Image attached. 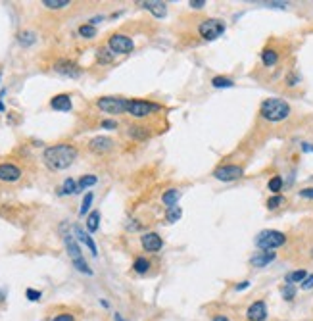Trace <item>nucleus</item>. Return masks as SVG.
I'll return each instance as SVG.
<instances>
[{
  "instance_id": "nucleus-1",
  "label": "nucleus",
  "mask_w": 313,
  "mask_h": 321,
  "mask_svg": "<svg viewBox=\"0 0 313 321\" xmlns=\"http://www.w3.org/2000/svg\"><path fill=\"white\" fill-rule=\"evenodd\" d=\"M79 152L73 144H54L48 146L45 152H43V160L45 165L52 171H62V169H67L73 161L77 160Z\"/></svg>"
},
{
  "instance_id": "nucleus-2",
  "label": "nucleus",
  "mask_w": 313,
  "mask_h": 321,
  "mask_svg": "<svg viewBox=\"0 0 313 321\" xmlns=\"http://www.w3.org/2000/svg\"><path fill=\"white\" fill-rule=\"evenodd\" d=\"M260 113L265 121L279 123V121H284L290 115V104L282 98H267V100L261 102Z\"/></svg>"
},
{
  "instance_id": "nucleus-3",
  "label": "nucleus",
  "mask_w": 313,
  "mask_h": 321,
  "mask_svg": "<svg viewBox=\"0 0 313 321\" xmlns=\"http://www.w3.org/2000/svg\"><path fill=\"white\" fill-rule=\"evenodd\" d=\"M63 244H65V250H67V256L71 258V262H73V266L77 271H81V273H85V275H93V269L89 268V264L85 262V258H83V252H81V248H79V244L75 242V239L67 233V235H63Z\"/></svg>"
},
{
  "instance_id": "nucleus-4",
  "label": "nucleus",
  "mask_w": 313,
  "mask_h": 321,
  "mask_svg": "<svg viewBox=\"0 0 313 321\" xmlns=\"http://www.w3.org/2000/svg\"><path fill=\"white\" fill-rule=\"evenodd\" d=\"M286 242V235L277 229H265L256 237V246L260 250H275Z\"/></svg>"
},
{
  "instance_id": "nucleus-5",
  "label": "nucleus",
  "mask_w": 313,
  "mask_h": 321,
  "mask_svg": "<svg viewBox=\"0 0 313 321\" xmlns=\"http://www.w3.org/2000/svg\"><path fill=\"white\" fill-rule=\"evenodd\" d=\"M227 25L223 19H217V17H211V19H204L200 25H198V35L204 39V41H215L219 39L223 33H225Z\"/></svg>"
},
{
  "instance_id": "nucleus-6",
  "label": "nucleus",
  "mask_w": 313,
  "mask_h": 321,
  "mask_svg": "<svg viewBox=\"0 0 313 321\" xmlns=\"http://www.w3.org/2000/svg\"><path fill=\"white\" fill-rule=\"evenodd\" d=\"M156 112H161V104L150 102V100H127V112L133 117H148Z\"/></svg>"
},
{
  "instance_id": "nucleus-7",
  "label": "nucleus",
  "mask_w": 313,
  "mask_h": 321,
  "mask_svg": "<svg viewBox=\"0 0 313 321\" xmlns=\"http://www.w3.org/2000/svg\"><path fill=\"white\" fill-rule=\"evenodd\" d=\"M96 106L108 115H119V113L127 112V100L119 98V96H102L96 100Z\"/></svg>"
},
{
  "instance_id": "nucleus-8",
  "label": "nucleus",
  "mask_w": 313,
  "mask_h": 321,
  "mask_svg": "<svg viewBox=\"0 0 313 321\" xmlns=\"http://www.w3.org/2000/svg\"><path fill=\"white\" fill-rule=\"evenodd\" d=\"M244 175V169L236 163H225V165H219L213 169V177L217 181H223V183H231V181H236Z\"/></svg>"
},
{
  "instance_id": "nucleus-9",
  "label": "nucleus",
  "mask_w": 313,
  "mask_h": 321,
  "mask_svg": "<svg viewBox=\"0 0 313 321\" xmlns=\"http://www.w3.org/2000/svg\"><path fill=\"white\" fill-rule=\"evenodd\" d=\"M108 48L113 54H131L135 50V43L131 37L127 35H121V33H115L108 39Z\"/></svg>"
},
{
  "instance_id": "nucleus-10",
  "label": "nucleus",
  "mask_w": 313,
  "mask_h": 321,
  "mask_svg": "<svg viewBox=\"0 0 313 321\" xmlns=\"http://www.w3.org/2000/svg\"><path fill=\"white\" fill-rule=\"evenodd\" d=\"M54 71L60 73V75H63V77H71V79H77L83 73L81 67L75 62H71V60H58L54 64Z\"/></svg>"
},
{
  "instance_id": "nucleus-11",
  "label": "nucleus",
  "mask_w": 313,
  "mask_h": 321,
  "mask_svg": "<svg viewBox=\"0 0 313 321\" xmlns=\"http://www.w3.org/2000/svg\"><path fill=\"white\" fill-rule=\"evenodd\" d=\"M21 175H23V171L16 163H10V161L0 163V181L2 183H16L21 179Z\"/></svg>"
},
{
  "instance_id": "nucleus-12",
  "label": "nucleus",
  "mask_w": 313,
  "mask_h": 321,
  "mask_svg": "<svg viewBox=\"0 0 313 321\" xmlns=\"http://www.w3.org/2000/svg\"><path fill=\"white\" fill-rule=\"evenodd\" d=\"M141 244H142V248L146 252H159L163 248V239L157 233L150 231V233H144L141 237Z\"/></svg>"
},
{
  "instance_id": "nucleus-13",
  "label": "nucleus",
  "mask_w": 313,
  "mask_h": 321,
  "mask_svg": "<svg viewBox=\"0 0 313 321\" xmlns=\"http://www.w3.org/2000/svg\"><path fill=\"white\" fill-rule=\"evenodd\" d=\"M246 318L248 321H265L267 320V304L265 300H256L248 306L246 310Z\"/></svg>"
},
{
  "instance_id": "nucleus-14",
  "label": "nucleus",
  "mask_w": 313,
  "mask_h": 321,
  "mask_svg": "<svg viewBox=\"0 0 313 321\" xmlns=\"http://www.w3.org/2000/svg\"><path fill=\"white\" fill-rule=\"evenodd\" d=\"M275 258H277L275 250H260L258 254H254V256L250 258V266H254V268H265V266H269Z\"/></svg>"
},
{
  "instance_id": "nucleus-15",
  "label": "nucleus",
  "mask_w": 313,
  "mask_h": 321,
  "mask_svg": "<svg viewBox=\"0 0 313 321\" xmlns=\"http://www.w3.org/2000/svg\"><path fill=\"white\" fill-rule=\"evenodd\" d=\"M89 148L96 154H104L108 150L113 148V141L110 137H94L91 143H89Z\"/></svg>"
},
{
  "instance_id": "nucleus-16",
  "label": "nucleus",
  "mask_w": 313,
  "mask_h": 321,
  "mask_svg": "<svg viewBox=\"0 0 313 321\" xmlns=\"http://www.w3.org/2000/svg\"><path fill=\"white\" fill-rule=\"evenodd\" d=\"M141 6L142 8H146L154 17L157 19H161L165 14H167V6H165V2H161V0H148V2H141Z\"/></svg>"
},
{
  "instance_id": "nucleus-17",
  "label": "nucleus",
  "mask_w": 313,
  "mask_h": 321,
  "mask_svg": "<svg viewBox=\"0 0 313 321\" xmlns=\"http://www.w3.org/2000/svg\"><path fill=\"white\" fill-rule=\"evenodd\" d=\"M50 108L56 110V112H71V96L69 95H65V93H62V95H56L52 100H50Z\"/></svg>"
},
{
  "instance_id": "nucleus-18",
  "label": "nucleus",
  "mask_w": 313,
  "mask_h": 321,
  "mask_svg": "<svg viewBox=\"0 0 313 321\" xmlns=\"http://www.w3.org/2000/svg\"><path fill=\"white\" fill-rule=\"evenodd\" d=\"M127 135H129L133 141H137V143H144V141L150 139V131H148L144 125H129Z\"/></svg>"
},
{
  "instance_id": "nucleus-19",
  "label": "nucleus",
  "mask_w": 313,
  "mask_h": 321,
  "mask_svg": "<svg viewBox=\"0 0 313 321\" xmlns=\"http://www.w3.org/2000/svg\"><path fill=\"white\" fill-rule=\"evenodd\" d=\"M75 235H77V239H79L83 244H87V246H89V250H91V254H93V256H98V248H96V244H94L93 237H91L87 231H83L79 225H75Z\"/></svg>"
},
{
  "instance_id": "nucleus-20",
  "label": "nucleus",
  "mask_w": 313,
  "mask_h": 321,
  "mask_svg": "<svg viewBox=\"0 0 313 321\" xmlns=\"http://www.w3.org/2000/svg\"><path fill=\"white\" fill-rule=\"evenodd\" d=\"M179 198H181V191L179 189H167L163 194H161V202L167 206V208H173L179 204Z\"/></svg>"
},
{
  "instance_id": "nucleus-21",
  "label": "nucleus",
  "mask_w": 313,
  "mask_h": 321,
  "mask_svg": "<svg viewBox=\"0 0 313 321\" xmlns=\"http://www.w3.org/2000/svg\"><path fill=\"white\" fill-rule=\"evenodd\" d=\"M150 260L148 258H144V256H139V258H135V262H133V271L135 273H139V275H144V273H148V269H150Z\"/></svg>"
},
{
  "instance_id": "nucleus-22",
  "label": "nucleus",
  "mask_w": 313,
  "mask_h": 321,
  "mask_svg": "<svg viewBox=\"0 0 313 321\" xmlns=\"http://www.w3.org/2000/svg\"><path fill=\"white\" fill-rule=\"evenodd\" d=\"M306 277H308V271L306 269H296V271L286 273L284 281H286V285H296V283H302Z\"/></svg>"
},
{
  "instance_id": "nucleus-23",
  "label": "nucleus",
  "mask_w": 313,
  "mask_h": 321,
  "mask_svg": "<svg viewBox=\"0 0 313 321\" xmlns=\"http://www.w3.org/2000/svg\"><path fill=\"white\" fill-rule=\"evenodd\" d=\"M261 62H263L265 67H273V65L279 62V54H277V50H273V48H265V50L261 52Z\"/></svg>"
},
{
  "instance_id": "nucleus-24",
  "label": "nucleus",
  "mask_w": 313,
  "mask_h": 321,
  "mask_svg": "<svg viewBox=\"0 0 313 321\" xmlns=\"http://www.w3.org/2000/svg\"><path fill=\"white\" fill-rule=\"evenodd\" d=\"M211 87L213 89H229V87H235V81L231 77H225V75H217L211 79Z\"/></svg>"
},
{
  "instance_id": "nucleus-25",
  "label": "nucleus",
  "mask_w": 313,
  "mask_h": 321,
  "mask_svg": "<svg viewBox=\"0 0 313 321\" xmlns=\"http://www.w3.org/2000/svg\"><path fill=\"white\" fill-rule=\"evenodd\" d=\"M98 227H100V212L94 210L87 215V229H89V233H94V231H98Z\"/></svg>"
},
{
  "instance_id": "nucleus-26",
  "label": "nucleus",
  "mask_w": 313,
  "mask_h": 321,
  "mask_svg": "<svg viewBox=\"0 0 313 321\" xmlns=\"http://www.w3.org/2000/svg\"><path fill=\"white\" fill-rule=\"evenodd\" d=\"M17 41H19L21 47H33L35 41H37V35H35L33 31H21V33L17 35Z\"/></svg>"
},
{
  "instance_id": "nucleus-27",
  "label": "nucleus",
  "mask_w": 313,
  "mask_h": 321,
  "mask_svg": "<svg viewBox=\"0 0 313 321\" xmlns=\"http://www.w3.org/2000/svg\"><path fill=\"white\" fill-rule=\"evenodd\" d=\"M96 183H98L96 175H83V177L77 181V189H79V191H83V189H91V187H94Z\"/></svg>"
},
{
  "instance_id": "nucleus-28",
  "label": "nucleus",
  "mask_w": 313,
  "mask_h": 321,
  "mask_svg": "<svg viewBox=\"0 0 313 321\" xmlns=\"http://www.w3.org/2000/svg\"><path fill=\"white\" fill-rule=\"evenodd\" d=\"M267 189H269L273 194H279V193L282 191V177H281V175L271 177V179H269V183H267Z\"/></svg>"
},
{
  "instance_id": "nucleus-29",
  "label": "nucleus",
  "mask_w": 313,
  "mask_h": 321,
  "mask_svg": "<svg viewBox=\"0 0 313 321\" xmlns=\"http://www.w3.org/2000/svg\"><path fill=\"white\" fill-rule=\"evenodd\" d=\"M75 193H79V189H77V183H75L71 177H67V179L63 181V185H62V191H60V194H75Z\"/></svg>"
},
{
  "instance_id": "nucleus-30",
  "label": "nucleus",
  "mask_w": 313,
  "mask_h": 321,
  "mask_svg": "<svg viewBox=\"0 0 313 321\" xmlns=\"http://www.w3.org/2000/svg\"><path fill=\"white\" fill-rule=\"evenodd\" d=\"M43 4L48 10H62V8H67L71 2L69 0H43Z\"/></svg>"
},
{
  "instance_id": "nucleus-31",
  "label": "nucleus",
  "mask_w": 313,
  "mask_h": 321,
  "mask_svg": "<svg viewBox=\"0 0 313 321\" xmlns=\"http://www.w3.org/2000/svg\"><path fill=\"white\" fill-rule=\"evenodd\" d=\"M79 35H81L83 39H94V37H96V27L91 25V23L81 25V27H79Z\"/></svg>"
},
{
  "instance_id": "nucleus-32",
  "label": "nucleus",
  "mask_w": 313,
  "mask_h": 321,
  "mask_svg": "<svg viewBox=\"0 0 313 321\" xmlns=\"http://www.w3.org/2000/svg\"><path fill=\"white\" fill-rule=\"evenodd\" d=\"M181 215H183V210H181L179 206H173V208H167V212H165V219H167L169 223H175V221H179V219H181Z\"/></svg>"
},
{
  "instance_id": "nucleus-33",
  "label": "nucleus",
  "mask_w": 313,
  "mask_h": 321,
  "mask_svg": "<svg viewBox=\"0 0 313 321\" xmlns=\"http://www.w3.org/2000/svg\"><path fill=\"white\" fill-rule=\"evenodd\" d=\"M96 58H98V62H102V64H110V62L113 60V52H111L108 47H102V48H98Z\"/></svg>"
},
{
  "instance_id": "nucleus-34",
  "label": "nucleus",
  "mask_w": 313,
  "mask_h": 321,
  "mask_svg": "<svg viewBox=\"0 0 313 321\" xmlns=\"http://www.w3.org/2000/svg\"><path fill=\"white\" fill-rule=\"evenodd\" d=\"M93 200H94V194H93V193H87L85 198H83V204H81V208H79V215H87L91 204H93Z\"/></svg>"
},
{
  "instance_id": "nucleus-35",
  "label": "nucleus",
  "mask_w": 313,
  "mask_h": 321,
  "mask_svg": "<svg viewBox=\"0 0 313 321\" xmlns=\"http://www.w3.org/2000/svg\"><path fill=\"white\" fill-rule=\"evenodd\" d=\"M284 202V196H281V194H275V196H271L269 200H267V208L269 210H277L281 204Z\"/></svg>"
},
{
  "instance_id": "nucleus-36",
  "label": "nucleus",
  "mask_w": 313,
  "mask_h": 321,
  "mask_svg": "<svg viewBox=\"0 0 313 321\" xmlns=\"http://www.w3.org/2000/svg\"><path fill=\"white\" fill-rule=\"evenodd\" d=\"M294 296H296V289H294V285H284L282 287V298L284 300H294Z\"/></svg>"
},
{
  "instance_id": "nucleus-37",
  "label": "nucleus",
  "mask_w": 313,
  "mask_h": 321,
  "mask_svg": "<svg viewBox=\"0 0 313 321\" xmlns=\"http://www.w3.org/2000/svg\"><path fill=\"white\" fill-rule=\"evenodd\" d=\"M25 296H27V300H31V302H37V300H41L43 292H41V290H35V289H27V290H25Z\"/></svg>"
},
{
  "instance_id": "nucleus-38",
  "label": "nucleus",
  "mask_w": 313,
  "mask_h": 321,
  "mask_svg": "<svg viewBox=\"0 0 313 321\" xmlns=\"http://www.w3.org/2000/svg\"><path fill=\"white\" fill-rule=\"evenodd\" d=\"M298 83H300V75H298V73H290V75L286 77V85H288V87H296Z\"/></svg>"
},
{
  "instance_id": "nucleus-39",
  "label": "nucleus",
  "mask_w": 313,
  "mask_h": 321,
  "mask_svg": "<svg viewBox=\"0 0 313 321\" xmlns=\"http://www.w3.org/2000/svg\"><path fill=\"white\" fill-rule=\"evenodd\" d=\"M302 289H304V290H310V289H313V273L312 275H308V277L302 281Z\"/></svg>"
},
{
  "instance_id": "nucleus-40",
  "label": "nucleus",
  "mask_w": 313,
  "mask_h": 321,
  "mask_svg": "<svg viewBox=\"0 0 313 321\" xmlns=\"http://www.w3.org/2000/svg\"><path fill=\"white\" fill-rule=\"evenodd\" d=\"M100 127H104V129H115L117 127V121L115 119H102Z\"/></svg>"
},
{
  "instance_id": "nucleus-41",
  "label": "nucleus",
  "mask_w": 313,
  "mask_h": 321,
  "mask_svg": "<svg viewBox=\"0 0 313 321\" xmlns=\"http://www.w3.org/2000/svg\"><path fill=\"white\" fill-rule=\"evenodd\" d=\"M52 321H75V318L71 314H58Z\"/></svg>"
},
{
  "instance_id": "nucleus-42",
  "label": "nucleus",
  "mask_w": 313,
  "mask_h": 321,
  "mask_svg": "<svg viewBox=\"0 0 313 321\" xmlns=\"http://www.w3.org/2000/svg\"><path fill=\"white\" fill-rule=\"evenodd\" d=\"M188 4H190L192 8H196V10H200V8H204V6H206V0H190Z\"/></svg>"
},
{
  "instance_id": "nucleus-43",
  "label": "nucleus",
  "mask_w": 313,
  "mask_h": 321,
  "mask_svg": "<svg viewBox=\"0 0 313 321\" xmlns=\"http://www.w3.org/2000/svg\"><path fill=\"white\" fill-rule=\"evenodd\" d=\"M300 196H302V198H313V187L300 191Z\"/></svg>"
},
{
  "instance_id": "nucleus-44",
  "label": "nucleus",
  "mask_w": 313,
  "mask_h": 321,
  "mask_svg": "<svg viewBox=\"0 0 313 321\" xmlns=\"http://www.w3.org/2000/svg\"><path fill=\"white\" fill-rule=\"evenodd\" d=\"M248 287H250V281H242V283H238V285L235 287V290H238V292H240V290H246Z\"/></svg>"
},
{
  "instance_id": "nucleus-45",
  "label": "nucleus",
  "mask_w": 313,
  "mask_h": 321,
  "mask_svg": "<svg viewBox=\"0 0 313 321\" xmlns=\"http://www.w3.org/2000/svg\"><path fill=\"white\" fill-rule=\"evenodd\" d=\"M211 321H231V320H229L227 316H213V318H211Z\"/></svg>"
},
{
  "instance_id": "nucleus-46",
  "label": "nucleus",
  "mask_w": 313,
  "mask_h": 321,
  "mask_svg": "<svg viewBox=\"0 0 313 321\" xmlns=\"http://www.w3.org/2000/svg\"><path fill=\"white\" fill-rule=\"evenodd\" d=\"M302 150H304V152H312L313 146H310V144H302Z\"/></svg>"
},
{
  "instance_id": "nucleus-47",
  "label": "nucleus",
  "mask_w": 313,
  "mask_h": 321,
  "mask_svg": "<svg viewBox=\"0 0 313 321\" xmlns=\"http://www.w3.org/2000/svg\"><path fill=\"white\" fill-rule=\"evenodd\" d=\"M113 320H115V321H125L123 318H121V316H119V314H115V316H113Z\"/></svg>"
},
{
  "instance_id": "nucleus-48",
  "label": "nucleus",
  "mask_w": 313,
  "mask_h": 321,
  "mask_svg": "<svg viewBox=\"0 0 313 321\" xmlns=\"http://www.w3.org/2000/svg\"><path fill=\"white\" fill-rule=\"evenodd\" d=\"M2 112H6V106H4L2 102H0V113H2Z\"/></svg>"
},
{
  "instance_id": "nucleus-49",
  "label": "nucleus",
  "mask_w": 313,
  "mask_h": 321,
  "mask_svg": "<svg viewBox=\"0 0 313 321\" xmlns=\"http://www.w3.org/2000/svg\"><path fill=\"white\" fill-rule=\"evenodd\" d=\"M2 300H4V292L0 290V302H2Z\"/></svg>"
},
{
  "instance_id": "nucleus-50",
  "label": "nucleus",
  "mask_w": 313,
  "mask_h": 321,
  "mask_svg": "<svg viewBox=\"0 0 313 321\" xmlns=\"http://www.w3.org/2000/svg\"><path fill=\"white\" fill-rule=\"evenodd\" d=\"M0 79H2V73H0Z\"/></svg>"
}]
</instances>
